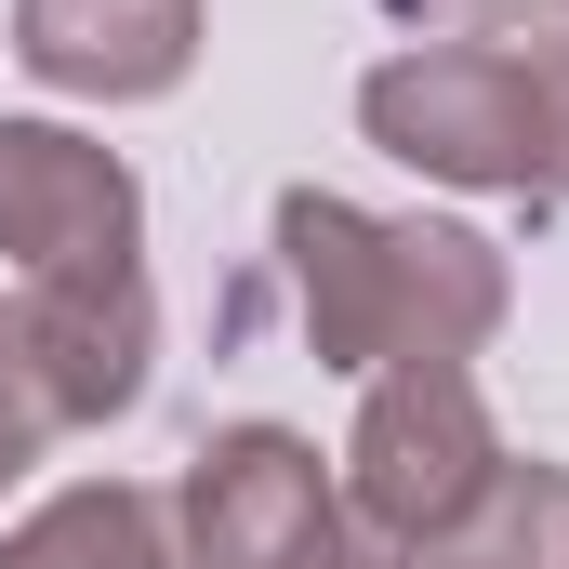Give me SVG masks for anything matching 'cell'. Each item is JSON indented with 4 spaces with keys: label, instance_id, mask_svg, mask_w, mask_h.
I'll return each instance as SVG.
<instances>
[{
    "label": "cell",
    "instance_id": "6da1fadb",
    "mask_svg": "<svg viewBox=\"0 0 569 569\" xmlns=\"http://www.w3.org/2000/svg\"><path fill=\"white\" fill-rule=\"evenodd\" d=\"M279 279L305 318V358L318 371H463L490 331H503V252L477 226H437V212H358L331 186H279Z\"/></svg>",
    "mask_w": 569,
    "mask_h": 569
},
{
    "label": "cell",
    "instance_id": "7a4b0ae2",
    "mask_svg": "<svg viewBox=\"0 0 569 569\" xmlns=\"http://www.w3.org/2000/svg\"><path fill=\"white\" fill-rule=\"evenodd\" d=\"M358 133L437 186L569 212V27H477L385 53L358 80Z\"/></svg>",
    "mask_w": 569,
    "mask_h": 569
},
{
    "label": "cell",
    "instance_id": "3957f363",
    "mask_svg": "<svg viewBox=\"0 0 569 569\" xmlns=\"http://www.w3.org/2000/svg\"><path fill=\"white\" fill-rule=\"evenodd\" d=\"M503 477V437H490V398L477 371H371L358 425H345V503L398 543H450Z\"/></svg>",
    "mask_w": 569,
    "mask_h": 569
},
{
    "label": "cell",
    "instance_id": "277c9868",
    "mask_svg": "<svg viewBox=\"0 0 569 569\" xmlns=\"http://www.w3.org/2000/svg\"><path fill=\"white\" fill-rule=\"evenodd\" d=\"M146 252V186L120 146L67 120H0V266L13 279H107Z\"/></svg>",
    "mask_w": 569,
    "mask_h": 569
},
{
    "label": "cell",
    "instance_id": "5b68a950",
    "mask_svg": "<svg viewBox=\"0 0 569 569\" xmlns=\"http://www.w3.org/2000/svg\"><path fill=\"white\" fill-rule=\"evenodd\" d=\"M331 517H345V490H331L318 437H291V425H226L172 477V543H186V569H305L331 543Z\"/></svg>",
    "mask_w": 569,
    "mask_h": 569
},
{
    "label": "cell",
    "instance_id": "8992f818",
    "mask_svg": "<svg viewBox=\"0 0 569 569\" xmlns=\"http://www.w3.org/2000/svg\"><path fill=\"white\" fill-rule=\"evenodd\" d=\"M13 53L80 107H159L199 67V0H13Z\"/></svg>",
    "mask_w": 569,
    "mask_h": 569
},
{
    "label": "cell",
    "instance_id": "52a82bcc",
    "mask_svg": "<svg viewBox=\"0 0 569 569\" xmlns=\"http://www.w3.org/2000/svg\"><path fill=\"white\" fill-rule=\"evenodd\" d=\"M13 305H27V345H40V371H53L67 437L120 425L146 398V358H159V291H146V266H107V279H13Z\"/></svg>",
    "mask_w": 569,
    "mask_h": 569
},
{
    "label": "cell",
    "instance_id": "ba28073f",
    "mask_svg": "<svg viewBox=\"0 0 569 569\" xmlns=\"http://www.w3.org/2000/svg\"><path fill=\"white\" fill-rule=\"evenodd\" d=\"M0 569H186V543H172V503L159 490L80 477V490H53L40 517L0 530Z\"/></svg>",
    "mask_w": 569,
    "mask_h": 569
},
{
    "label": "cell",
    "instance_id": "9c48e42d",
    "mask_svg": "<svg viewBox=\"0 0 569 569\" xmlns=\"http://www.w3.org/2000/svg\"><path fill=\"white\" fill-rule=\"evenodd\" d=\"M67 437V411H53V371H40V345H27V305L0 291V490L40 463Z\"/></svg>",
    "mask_w": 569,
    "mask_h": 569
},
{
    "label": "cell",
    "instance_id": "30bf717a",
    "mask_svg": "<svg viewBox=\"0 0 569 569\" xmlns=\"http://www.w3.org/2000/svg\"><path fill=\"white\" fill-rule=\"evenodd\" d=\"M305 569H425V543H398V530H371V517L345 503V517H331V543H318Z\"/></svg>",
    "mask_w": 569,
    "mask_h": 569
},
{
    "label": "cell",
    "instance_id": "8fae6325",
    "mask_svg": "<svg viewBox=\"0 0 569 569\" xmlns=\"http://www.w3.org/2000/svg\"><path fill=\"white\" fill-rule=\"evenodd\" d=\"M557 27H569V0H557Z\"/></svg>",
    "mask_w": 569,
    "mask_h": 569
},
{
    "label": "cell",
    "instance_id": "7c38bea8",
    "mask_svg": "<svg viewBox=\"0 0 569 569\" xmlns=\"http://www.w3.org/2000/svg\"><path fill=\"white\" fill-rule=\"evenodd\" d=\"M425 569H450V557H425Z\"/></svg>",
    "mask_w": 569,
    "mask_h": 569
}]
</instances>
